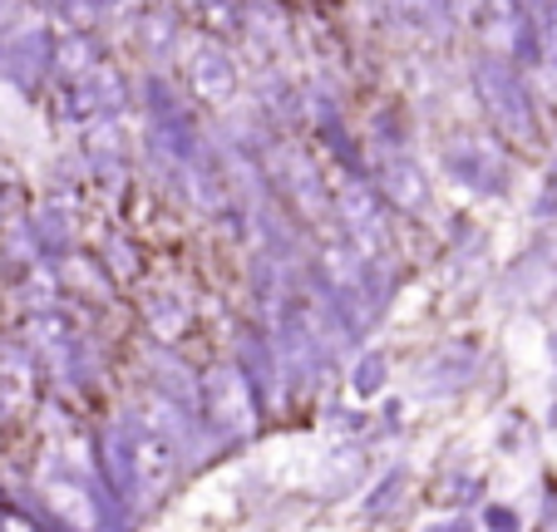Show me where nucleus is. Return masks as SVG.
Returning <instances> with one entry per match:
<instances>
[{
	"mask_svg": "<svg viewBox=\"0 0 557 532\" xmlns=\"http://www.w3.org/2000/svg\"><path fill=\"white\" fill-rule=\"evenodd\" d=\"M380 385V360H370L366 370H360V389H375Z\"/></svg>",
	"mask_w": 557,
	"mask_h": 532,
	"instance_id": "f257e3e1",
	"label": "nucleus"
}]
</instances>
